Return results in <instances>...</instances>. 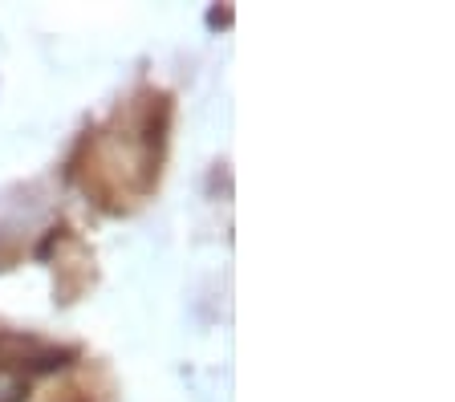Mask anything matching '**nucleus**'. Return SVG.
I'll return each mask as SVG.
<instances>
[{
  "mask_svg": "<svg viewBox=\"0 0 455 402\" xmlns=\"http://www.w3.org/2000/svg\"><path fill=\"white\" fill-rule=\"evenodd\" d=\"M167 94H142L139 106L118 110L110 130H98L85 151H90V175L98 195H110L114 203H126L131 195H142L159 175V146L167 130Z\"/></svg>",
  "mask_w": 455,
  "mask_h": 402,
  "instance_id": "f257e3e1",
  "label": "nucleus"
},
{
  "mask_svg": "<svg viewBox=\"0 0 455 402\" xmlns=\"http://www.w3.org/2000/svg\"><path fill=\"white\" fill-rule=\"evenodd\" d=\"M20 390H25V386H20L17 378H4V374H0V402H20Z\"/></svg>",
  "mask_w": 455,
  "mask_h": 402,
  "instance_id": "f03ea898",
  "label": "nucleus"
}]
</instances>
